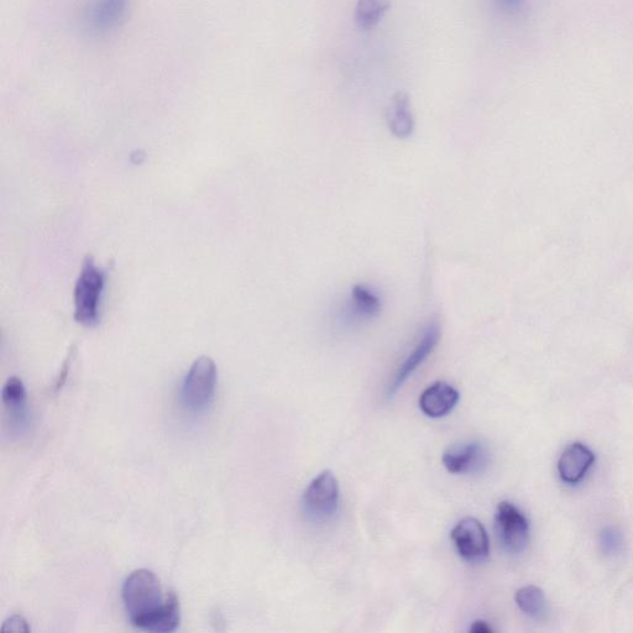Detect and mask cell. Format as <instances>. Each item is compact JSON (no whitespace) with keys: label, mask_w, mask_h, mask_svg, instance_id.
Segmentation results:
<instances>
[{"label":"cell","mask_w":633,"mask_h":633,"mask_svg":"<svg viewBox=\"0 0 633 633\" xmlns=\"http://www.w3.org/2000/svg\"><path fill=\"white\" fill-rule=\"evenodd\" d=\"M122 598L133 626L154 615L166 603L159 579L148 569L134 570L125 579Z\"/></svg>","instance_id":"obj_1"},{"label":"cell","mask_w":633,"mask_h":633,"mask_svg":"<svg viewBox=\"0 0 633 633\" xmlns=\"http://www.w3.org/2000/svg\"><path fill=\"white\" fill-rule=\"evenodd\" d=\"M104 286L106 274L98 268L92 256H87L73 291L75 321L83 327L93 328L99 323Z\"/></svg>","instance_id":"obj_2"},{"label":"cell","mask_w":633,"mask_h":633,"mask_svg":"<svg viewBox=\"0 0 633 633\" xmlns=\"http://www.w3.org/2000/svg\"><path fill=\"white\" fill-rule=\"evenodd\" d=\"M217 387V365L213 359L201 357L188 370L181 387V402L192 413L207 411Z\"/></svg>","instance_id":"obj_3"},{"label":"cell","mask_w":633,"mask_h":633,"mask_svg":"<svg viewBox=\"0 0 633 633\" xmlns=\"http://www.w3.org/2000/svg\"><path fill=\"white\" fill-rule=\"evenodd\" d=\"M302 506L307 519L312 522H327L337 515L339 484L331 470H324L311 481L303 494Z\"/></svg>","instance_id":"obj_4"},{"label":"cell","mask_w":633,"mask_h":633,"mask_svg":"<svg viewBox=\"0 0 633 633\" xmlns=\"http://www.w3.org/2000/svg\"><path fill=\"white\" fill-rule=\"evenodd\" d=\"M496 533L502 547L511 554L526 551L530 543V522L523 512L509 501H502L495 514Z\"/></svg>","instance_id":"obj_5"},{"label":"cell","mask_w":633,"mask_h":633,"mask_svg":"<svg viewBox=\"0 0 633 633\" xmlns=\"http://www.w3.org/2000/svg\"><path fill=\"white\" fill-rule=\"evenodd\" d=\"M129 0H92L82 17L83 30L102 38L117 30L127 17Z\"/></svg>","instance_id":"obj_6"},{"label":"cell","mask_w":633,"mask_h":633,"mask_svg":"<svg viewBox=\"0 0 633 633\" xmlns=\"http://www.w3.org/2000/svg\"><path fill=\"white\" fill-rule=\"evenodd\" d=\"M460 557L468 563H483L489 558L490 542L483 523L474 517H465L451 533Z\"/></svg>","instance_id":"obj_7"},{"label":"cell","mask_w":633,"mask_h":633,"mask_svg":"<svg viewBox=\"0 0 633 633\" xmlns=\"http://www.w3.org/2000/svg\"><path fill=\"white\" fill-rule=\"evenodd\" d=\"M441 338V329L436 322L430 324L422 334V338L418 340L415 348L407 355L404 363L397 369L394 379H392L389 389H387V397L391 399L396 395V392L401 389L406 383L408 378L415 373L418 366L425 363V360L430 357L433 350L436 349L437 344Z\"/></svg>","instance_id":"obj_8"},{"label":"cell","mask_w":633,"mask_h":633,"mask_svg":"<svg viewBox=\"0 0 633 633\" xmlns=\"http://www.w3.org/2000/svg\"><path fill=\"white\" fill-rule=\"evenodd\" d=\"M490 454L483 444L470 442L448 449L443 454L444 467L452 474H474L488 467Z\"/></svg>","instance_id":"obj_9"},{"label":"cell","mask_w":633,"mask_h":633,"mask_svg":"<svg viewBox=\"0 0 633 633\" xmlns=\"http://www.w3.org/2000/svg\"><path fill=\"white\" fill-rule=\"evenodd\" d=\"M595 463V455L582 443H573L563 452L558 462V472L564 483L578 484Z\"/></svg>","instance_id":"obj_10"},{"label":"cell","mask_w":633,"mask_h":633,"mask_svg":"<svg viewBox=\"0 0 633 633\" xmlns=\"http://www.w3.org/2000/svg\"><path fill=\"white\" fill-rule=\"evenodd\" d=\"M459 399V392L452 385L438 381L422 392L420 408L428 417L441 418L454 410Z\"/></svg>","instance_id":"obj_11"},{"label":"cell","mask_w":633,"mask_h":633,"mask_svg":"<svg viewBox=\"0 0 633 633\" xmlns=\"http://www.w3.org/2000/svg\"><path fill=\"white\" fill-rule=\"evenodd\" d=\"M387 124L391 133L399 139H407L415 130V118H413L410 96L404 91H399L391 98L387 108Z\"/></svg>","instance_id":"obj_12"},{"label":"cell","mask_w":633,"mask_h":633,"mask_svg":"<svg viewBox=\"0 0 633 633\" xmlns=\"http://www.w3.org/2000/svg\"><path fill=\"white\" fill-rule=\"evenodd\" d=\"M181 624V606L179 598L171 591L166 596V603L162 608L155 612L154 615L141 621L136 625V629L154 633H169L179 629Z\"/></svg>","instance_id":"obj_13"},{"label":"cell","mask_w":633,"mask_h":633,"mask_svg":"<svg viewBox=\"0 0 633 633\" xmlns=\"http://www.w3.org/2000/svg\"><path fill=\"white\" fill-rule=\"evenodd\" d=\"M516 604L523 614L536 621L546 620L548 615V603L546 595L540 588L528 585L517 591L515 596Z\"/></svg>","instance_id":"obj_14"},{"label":"cell","mask_w":633,"mask_h":633,"mask_svg":"<svg viewBox=\"0 0 633 633\" xmlns=\"http://www.w3.org/2000/svg\"><path fill=\"white\" fill-rule=\"evenodd\" d=\"M2 402L10 415L24 425L26 420V390L22 380L12 376L4 384Z\"/></svg>","instance_id":"obj_15"},{"label":"cell","mask_w":633,"mask_h":633,"mask_svg":"<svg viewBox=\"0 0 633 633\" xmlns=\"http://www.w3.org/2000/svg\"><path fill=\"white\" fill-rule=\"evenodd\" d=\"M390 8L391 0H358L355 7V24L362 30L374 29Z\"/></svg>","instance_id":"obj_16"},{"label":"cell","mask_w":633,"mask_h":633,"mask_svg":"<svg viewBox=\"0 0 633 633\" xmlns=\"http://www.w3.org/2000/svg\"><path fill=\"white\" fill-rule=\"evenodd\" d=\"M353 315L359 318H373L378 315L381 303L379 297L368 287L358 285L352 291Z\"/></svg>","instance_id":"obj_17"},{"label":"cell","mask_w":633,"mask_h":633,"mask_svg":"<svg viewBox=\"0 0 633 633\" xmlns=\"http://www.w3.org/2000/svg\"><path fill=\"white\" fill-rule=\"evenodd\" d=\"M599 546L605 557L620 556L624 548V537L616 527H605L599 535Z\"/></svg>","instance_id":"obj_18"},{"label":"cell","mask_w":633,"mask_h":633,"mask_svg":"<svg viewBox=\"0 0 633 633\" xmlns=\"http://www.w3.org/2000/svg\"><path fill=\"white\" fill-rule=\"evenodd\" d=\"M498 12L505 17H519L526 9L527 0H491Z\"/></svg>","instance_id":"obj_19"},{"label":"cell","mask_w":633,"mask_h":633,"mask_svg":"<svg viewBox=\"0 0 633 633\" xmlns=\"http://www.w3.org/2000/svg\"><path fill=\"white\" fill-rule=\"evenodd\" d=\"M2 631L13 633H29L30 627L28 625V621H26L22 615H13L8 617V619L4 621Z\"/></svg>","instance_id":"obj_20"},{"label":"cell","mask_w":633,"mask_h":633,"mask_svg":"<svg viewBox=\"0 0 633 633\" xmlns=\"http://www.w3.org/2000/svg\"><path fill=\"white\" fill-rule=\"evenodd\" d=\"M470 631H472L473 633H490L493 632L494 629L488 624V622L478 620L473 622L472 627H470Z\"/></svg>","instance_id":"obj_21"}]
</instances>
